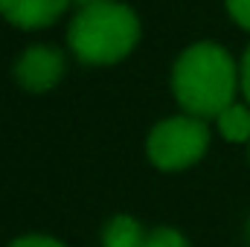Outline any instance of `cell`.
Wrapping results in <instances>:
<instances>
[{"label": "cell", "instance_id": "cell-13", "mask_svg": "<svg viewBox=\"0 0 250 247\" xmlns=\"http://www.w3.org/2000/svg\"><path fill=\"white\" fill-rule=\"evenodd\" d=\"M245 233H248V242H250V218H248V230H245Z\"/></svg>", "mask_w": 250, "mask_h": 247}, {"label": "cell", "instance_id": "cell-1", "mask_svg": "<svg viewBox=\"0 0 250 247\" xmlns=\"http://www.w3.org/2000/svg\"><path fill=\"white\" fill-rule=\"evenodd\" d=\"M242 87L236 59L212 41L187 47L172 67V93L189 117L218 120Z\"/></svg>", "mask_w": 250, "mask_h": 247}, {"label": "cell", "instance_id": "cell-4", "mask_svg": "<svg viewBox=\"0 0 250 247\" xmlns=\"http://www.w3.org/2000/svg\"><path fill=\"white\" fill-rule=\"evenodd\" d=\"M64 70H67L64 53L59 47H50V44L26 47L12 64V76L21 84V90H26V93H47V90H53L64 79Z\"/></svg>", "mask_w": 250, "mask_h": 247}, {"label": "cell", "instance_id": "cell-6", "mask_svg": "<svg viewBox=\"0 0 250 247\" xmlns=\"http://www.w3.org/2000/svg\"><path fill=\"white\" fill-rule=\"evenodd\" d=\"M146 230L134 215H114L102 230V247H146Z\"/></svg>", "mask_w": 250, "mask_h": 247}, {"label": "cell", "instance_id": "cell-2", "mask_svg": "<svg viewBox=\"0 0 250 247\" xmlns=\"http://www.w3.org/2000/svg\"><path fill=\"white\" fill-rule=\"evenodd\" d=\"M140 18L125 3H99L79 9L67 26L70 53L87 67H111L140 44Z\"/></svg>", "mask_w": 250, "mask_h": 247}, {"label": "cell", "instance_id": "cell-9", "mask_svg": "<svg viewBox=\"0 0 250 247\" xmlns=\"http://www.w3.org/2000/svg\"><path fill=\"white\" fill-rule=\"evenodd\" d=\"M9 247H67V245L53 239V236H44V233H26V236H18Z\"/></svg>", "mask_w": 250, "mask_h": 247}, {"label": "cell", "instance_id": "cell-11", "mask_svg": "<svg viewBox=\"0 0 250 247\" xmlns=\"http://www.w3.org/2000/svg\"><path fill=\"white\" fill-rule=\"evenodd\" d=\"M239 79H242V93H245V99H248V105H250V47L245 50V56H242Z\"/></svg>", "mask_w": 250, "mask_h": 247}, {"label": "cell", "instance_id": "cell-7", "mask_svg": "<svg viewBox=\"0 0 250 247\" xmlns=\"http://www.w3.org/2000/svg\"><path fill=\"white\" fill-rule=\"evenodd\" d=\"M215 123H218V134L227 143H250V105L233 102Z\"/></svg>", "mask_w": 250, "mask_h": 247}, {"label": "cell", "instance_id": "cell-12", "mask_svg": "<svg viewBox=\"0 0 250 247\" xmlns=\"http://www.w3.org/2000/svg\"><path fill=\"white\" fill-rule=\"evenodd\" d=\"M79 9H87V6H99V3H111V0H76Z\"/></svg>", "mask_w": 250, "mask_h": 247}, {"label": "cell", "instance_id": "cell-3", "mask_svg": "<svg viewBox=\"0 0 250 247\" xmlns=\"http://www.w3.org/2000/svg\"><path fill=\"white\" fill-rule=\"evenodd\" d=\"M209 148V128L198 117H169L148 131L146 154L160 172H184L201 163Z\"/></svg>", "mask_w": 250, "mask_h": 247}, {"label": "cell", "instance_id": "cell-5", "mask_svg": "<svg viewBox=\"0 0 250 247\" xmlns=\"http://www.w3.org/2000/svg\"><path fill=\"white\" fill-rule=\"evenodd\" d=\"M73 0H0V15L18 29L53 26Z\"/></svg>", "mask_w": 250, "mask_h": 247}, {"label": "cell", "instance_id": "cell-8", "mask_svg": "<svg viewBox=\"0 0 250 247\" xmlns=\"http://www.w3.org/2000/svg\"><path fill=\"white\" fill-rule=\"evenodd\" d=\"M146 247H189V242L175 227H157L146 236Z\"/></svg>", "mask_w": 250, "mask_h": 247}, {"label": "cell", "instance_id": "cell-10", "mask_svg": "<svg viewBox=\"0 0 250 247\" xmlns=\"http://www.w3.org/2000/svg\"><path fill=\"white\" fill-rule=\"evenodd\" d=\"M224 6H227L230 18H233L242 29L250 32V0H224Z\"/></svg>", "mask_w": 250, "mask_h": 247}]
</instances>
